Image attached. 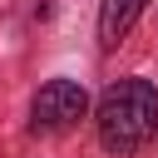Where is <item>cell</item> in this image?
Instances as JSON below:
<instances>
[{
	"mask_svg": "<svg viewBox=\"0 0 158 158\" xmlns=\"http://www.w3.org/2000/svg\"><path fill=\"white\" fill-rule=\"evenodd\" d=\"M94 128L99 143L118 158L138 153L153 133H158V89L148 79H118L104 89L99 109H94Z\"/></svg>",
	"mask_w": 158,
	"mask_h": 158,
	"instance_id": "6da1fadb",
	"label": "cell"
},
{
	"mask_svg": "<svg viewBox=\"0 0 158 158\" xmlns=\"http://www.w3.org/2000/svg\"><path fill=\"white\" fill-rule=\"evenodd\" d=\"M84 114H89L84 84L79 79H49V84H40V94L30 104V128L35 133H69Z\"/></svg>",
	"mask_w": 158,
	"mask_h": 158,
	"instance_id": "7a4b0ae2",
	"label": "cell"
},
{
	"mask_svg": "<svg viewBox=\"0 0 158 158\" xmlns=\"http://www.w3.org/2000/svg\"><path fill=\"white\" fill-rule=\"evenodd\" d=\"M143 5H148V0H104V5H99V40L114 49V44L133 30V20L143 15Z\"/></svg>",
	"mask_w": 158,
	"mask_h": 158,
	"instance_id": "3957f363",
	"label": "cell"
}]
</instances>
